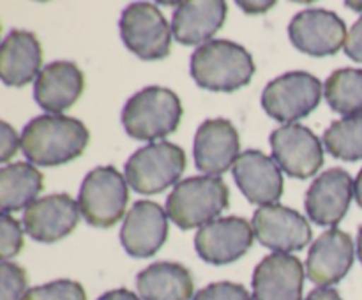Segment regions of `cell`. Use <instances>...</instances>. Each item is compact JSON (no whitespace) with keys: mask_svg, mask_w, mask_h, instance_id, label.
<instances>
[{"mask_svg":"<svg viewBox=\"0 0 362 300\" xmlns=\"http://www.w3.org/2000/svg\"><path fill=\"white\" fill-rule=\"evenodd\" d=\"M0 256L2 261L14 258L23 247V232H21L20 222L9 214H2L0 217Z\"/></svg>","mask_w":362,"mask_h":300,"instance_id":"obj_29","label":"cell"},{"mask_svg":"<svg viewBox=\"0 0 362 300\" xmlns=\"http://www.w3.org/2000/svg\"><path fill=\"white\" fill-rule=\"evenodd\" d=\"M98 300H141L136 293L129 292L126 288H119V289H112V292H106L105 295L99 296Z\"/></svg>","mask_w":362,"mask_h":300,"instance_id":"obj_33","label":"cell"},{"mask_svg":"<svg viewBox=\"0 0 362 300\" xmlns=\"http://www.w3.org/2000/svg\"><path fill=\"white\" fill-rule=\"evenodd\" d=\"M120 37L141 60H161L172 49V28L165 14L151 2H134L122 11Z\"/></svg>","mask_w":362,"mask_h":300,"instance_id":"obj_7","label":"cell"},{"mask_svg":"<svg viewBox=\"0 0 362 300\" xmlns=\"http://www.w3.org/2000/svg\"><path fill=\"white\" fill-rule=\"evenodd\" d=\"M354 196V180L343 168L322 173L306 193L308 217L320 226H336L346 215Z\"/></svg>","mask_w":362,"mask_h":300,"instance_id":"obj_17","label":"cell"},{"mask_svg":"<svg viewBox=\"0 0 362 300\" xmlns=\"http://www.w3.org/2000/svg\"><path fill=\"white\" fill-rule=\"evenodd\" d=\"M271 147L279 168L293 179H310L324 164L322 141L303 124H286L272 131Z\"/></svg>","mask_w":362,"mask_h":300,"instance_id":"obj_9","label":"cell"},{"mask_svg":"<svg viewBox=\"0 0 362 300\" xmlns=\"http://www.w3.org/2000/svg\"><path fill=\"white\" fill-rule=\"evenodd\" d=\"M325 101L341 115H362V69H338L325 81Z\"/></svg>","mask_w":362,"mask_h":300,"instance_id":"obj_25","label":"cell"},{"mask_svg":"<svg viewBox=\"0 0 362 300\" xmlns=\"http://www.w3.org/2000/svg\"><path fill=\"white\" fill-rule=\"evenodd\" d=\"M168 239V214L161 205L141 200L131 207L120 229V242L129 256L151 258Z\"/></svg>","mask_w":362,"mask_h":300,"instance_id":"obj_13","label":"cell"},{"mask_svg":"<svg viewBox=\"0 0 362 300\" xmlns=\"http://www.w3.org/2000/svg\"><path fill=\"white\" fill-rule=\"evenodd\" d=\"M42 66V48L35 34L11 30L0 46V76L7 87H23L37 80Z\"/></svg>","mask_w":362,"mask_h":300,"instance_id":"obj_21","label":"cell"},{"mask_svg":"<svg viewBox=\"0 0 362 300\" xmlns=\"http://www.w3.org/2000/svg\"><path fill=\"white\" fill-rule=\"evenodd\" d=\"M354 196H356V201L362 208V168H361L359 175H357L356 182H354Z\"/></svg>","mask_w":362,"mask_h":300,"instance_id":"obj_36","label":"cell"},{"mask_svg":"<svg viewBox=\"0 0 362 300\" xmlns=\"http://www.w3.org/2000/svg\"><path fill=\"white\" fill-rule=\"evenodd\" d=\"M21 300H87L85 288L71 279H59L27 289Z\"/></svg>","mask_w":362,"mask_h":300,"instance_id":"obj_27","label":"cell"},{"mask_svg":"<svg viewBox=\"0 0 362 300\" xmlns=\"http://www.w3.org/2000/svg\"><path fill=\"white\" fill-rule=\"evenodd\" d=\"M354 260L356 247L352 236L343 229L331 228L315 240L308 253V277L317 286L327 288L349 274Z\"/></svg>","mask_w":362,"mask_h":300,"instance_id":"obj_14","label":"cell"},{"mask_svg":"<svg viewBox=\"0 0 362 300\" xmlns=\"http://www.w3.org/2000/svg\"><path fill=\"white\" fill-rule=\"evenodd\" d=\"M90 141L81 120L66 115H41L25 126L21 150L37 166H60L80 157Z\"/></svg>","mask_w":362,"mask_h":300,"instance_id":"obj_1","label":"cell"},{"mask_svg":"<svg viewBox=\"0 0 362 300\" xmlns=\"http://www.w3.org/2000/svg\"><path fill=\"white\" fill-rule=\"evenodd\" d=\"M186 169V154L170 141L141 147L126 162L124 176L140 194H158L179 182Z\"/></svg>","mask_w":362,"mask_h":300,"instance_id":"obj_5","label":"cell"},{"mask_svg":"<svg viewBox=\"0 0 362 300\" xmlns=\"http://www.w3.org/2000/svg\"><path fill=\"white\" fill-rule=\"evenodd\" d=\"M325 150L341 161L362 159V115L345 116L336 120L324 133Z\"/></svg>","mask_w":362,"mask_h":300,"instance_id":"obj_26","label":"cell"},{"mask_svg":"<svg viewBox=\"0 0 362 300\" xmlns=\"http://www.w3.org/2000/svg\"><path fill=\"white\" fill-rule=\"evenodd\" d=\"M253 242V226L244 217L230 215L202 226L194 236V249L207 263L228 265L240 260Z\"/></svg>","mask_w":362,"mask_h":300,"instance_id":"obj_10","label":"cell"},{"mask_svg":"<svg viewBox=\"0 0 362 300\" xmlns=\"http://www.w3.org/2000/svg\"><path fill=\"white\" fill-rule=\"evenodd\" d=\"M129 201L126 176L113 166L94 168L83 179L78 205L85 221L95 228H112L122 219Z\"/></svg>","mask_w":362,"mask_h":300,"instance_id":"obj_6","label":"cell"},{"mask_svg":"<svg viewBox=\"0 0 362 300\" xmlns=\"http://www.w3.org/2000/svg\"><path fill=\"white\" fill-rule=\"evenodd\" d=\"M189 71L198 87L230 94L250 83L257 66L244 46L226 39H212L198 46L191 56Z\"/></svg>","mask_w":362,"mask_h":300,"instance_id":"obj_2","label":"cell"},{"mask_svg":"<svg viewBox=\"0 0 362 300\" xmlns=\"http://www.w3.org/2000/svg\"><path fill=\"white\" fill-rule=\"evenodd\" d=\"M83 90L85 74L76 64L66 60H57L42 67L34 83L35 102L53 115L71 108Z\"/></svg>","mask_w":362,"mask_h":300,"instance_id":"obj_20","label":"cell"},{"mask_svg":"<svg viewBox=\"0 0 362 300\" xmlns=\"http://www.w3.org/2000/svg\"><path fill=\"white\" fill-rule=\"evenodd\" d=\"M194 162L200 172L218 176L233 168L240 155V138L226 119H209L194 136Z\"/></svg>","mask_w":362,"mask_h":300,"instance_id":"obj_15","label":"cell"},{"mask_svg":"<svg viewBox=\"0 0 362 300\" xmlns=\"http://www.w3.org/2000/svg\"><path fill=\"white\" fill-rule=\"evenodd\" d=\"M233 179L240 193L255 205L278 203L285 191L281 168L274 157L260 150H246L239 155L232 168Z\"/></svg>","mask_w":362,"mask_h":300,"instance_id":"obj_16","label":"cell"},{"mask_svg":"<svg viewBox=\"0 0 362 300\" xmlns=\"http://www.w3.org/2000/svg\"><path fill=\"white\" fill-rule=\"evenodd\" d=\"M193 300H251V295L243 284L221 281L205 286L193 296Z\"/></svg>","mask_w":362,"mask_h":300,"instance_id":"obj_30","label":"cell"},{"mask_svg":"<svg viewBox=\"0 0 362 300\" xmlns=\"http://www.w3.org/2000/svg\"><path fill=\"white\" fill-rule=\"evenodd\" d=\"M20 145L21 136H18L14 127H11L7 122H0V161L7 162L11 157H14Z\"/></svg>","mask_w":362,"mask_h":300,"instance_id":"obj_31","label":"cell"},{"mask_svg":"<svg viewBox=\"0 0 362 300\" xmlns=\"http://www.w3.org/2000/svg\"><path fill=\"white\" fill-rule=\"evenodd\" d=\"M304 267L292 254L272 253L253 272L255 300H303Z\"/></svg>","mask_w":362,"mask_h":300,"instance_id":"obj_19","label":"cell"},{"mask_svg":"<svg viewBox=\"0 0 362 300\" xmlns=\"http://www.w3.org/2000/svg\"><path fill=\"white\" fill-rule=\"evenodd\" d=\"M253 232L262 246L283 254L304 249L313 235L304 215L279 203L260 207L255 212Z\"/></svg>","mask_w":362,"mask_h":300,"instance_id":"obj_12","label":"cell"},{"mask_svg":"<svg viewBox=\"0 0 362 300\" xmlns=\"http://www.w3.org/2000/svg\"><path fill=\"white\" fill-rule=\"evenodd\" d=\"M80 205L69 194L59 193L35 200L23 214V226L28 235L42 244H53L76 228Z\"/></svg>","mask_w":362,"mask_h":300,"instance_id":"obj_18","label":"cell"},{"mask_svg":"<svg viewBox=\"0 0 362 300\" xmlns=\"http://www.w3.org/2000/svg\"><path fill=\"white\" fill-rule=\"evenodd\" d=\"M179 95L165 87L144 88L136 92L122 109V126L134 140L156 141L179 129L182 119Z\"/></svg>","mask_w":362,"mask_h":300,"instance_id":"obj_3","label":"cell"},{"mask_svg":"<svg viewBox=\"0 0 362 300\" xmlns=\"http://www.w3.org/2000/svg\"><path fill=\"white\" fill-rule=\"evenodd\" d=\"M288 37L299 52L311 56L336 55L346 42V25L327 9H304L292 18Z\"/></svg>","mask_w":362,"mask_h":300,"instance_id":"obj_11","label":"cell"},{"mask_svg":"<svg viewBox=\"0 0 362 300\" xmlns=\"http://www.w3.org/2000/svg\"><path fill=\"white\" fill-rule=\"evenodd\" d=\"M345 53L354 62L362 64V16L350 28L345 42Z\"/></svg>","mask_w":362,"mask_h":300,"instance_id":"obj_32","label":"cell"},{"mask_svg":"<svg viewBox=\"0 0 362 300\" xmlns=\"http://www.w3.org/2000/svg\"><path fill=\"white\" fill-rule=\"evenodd\" d=\"M239 4V7H243L246 13H265V11H269L271 7H274L276 2H237Z\"/></svg>","mask_w":362,"mask_h":300,"instance_id":"obj_35","label":"cell"},{"mask_svg":"<svg viewBox=\"0 0 362 300\" xmlns=\"http://www.w3.org/2000/svg\"><path fill=\"white\" fill-rule=\"evenodd\" d=\"M45 187V176L28 162H13L0 169V207L4 214L30 207Z\"/></svg>","mask_w":362,"mask_h":300,"instance_id":"obj_24","label":"cell"},{"mask_svg":"<svg viewBox=\"0 0 362 300\" xmlns=\"http://www.w3.org/2000/svg\"><path fill=\"white\" fill-rule=\"evenodd\" d=\"M228 14V6L223 0H198L182 2L172 16L173 37L186 46L209 42L223 27Z\"/></svg>","mask_w":362,"mask_h":300,"instance_id":"obj_22","label":"cell"},{"mask_svg":"<svg viewBox=\"0 0 362 300\" xmlns=\"http://www.w3.org/2000/svg\"><path fill=\"white\" fill-rule=\"evenodd\" d=\"M306 300H343L334 288H317L306 296Z\"/></svg>","mask_w":362,"mask_h":300,"instance_id":"obj_34","label":"cell"},{"mask_svg":"<svg viewBox=\"0 0 362 300\" xmlns=\"http://www.w3.org/2000/svg\"><path fill=\"white\" fill-rule=\"evenodd\" d=\"M228 203L230 191L223 179L191 176L177 184L166 198V214L179 228L193 229L216 221Z\"/></svg>","mask_w":362,"mask_h":300,"instance_id":"obj_4","label":"cell"},{"mask_svg":"<svg viewBox=\"0 0 362 300\" xmlns=\"http://www.w3.org/2000/svg\"><path fill=\"white\" fill-rule=\"evenodd\" d=\"M322 99V83L306 71H292L272 80L262 94V106L278 122L297 124L317 109Z\"/></svg>","mask_w":362,"mask_h":300,"instance_id":"obj_8","label":"cell"},{"mask_svg":"<svg viewBox=\"0 0 362 300\" xmlns=\"http://www.w3.org/2000/svg\"><path fill=\"white\" fill-rule=\"evenodd\" d=\"M0 284V300H21L27 293V272L20 265L2 261Z\"/></svg>","mask_w":362,"mask_h":300,"instance_id":"obj_28","label":"cell"},{"mask_svg":"<svg viewBox=\"0 0 362 300\" xmlns=\"http://www.w3.org/2000/svg\"><path fill=\"white\" fill-rule=\"evenodd\" d=\"M136 289L141 300H191L194 282L184 265L158 261L136 275Z\"/></svg>","mask_w":362,"mask_h":300,"instance_id":"obj_23","label":"cell"},{"mask_svg":"<svg viewBox=\"0 0 362 300\" xmlns=\"http://www.w3.org/2000/svg\"><path fill=\"white\" fill-rule=\"evenodd\" d=\"M357 256H359L362 263V226L359 228V233H357Z\"/></svg>","mask_w":362,"mask_h":300,"instance_id":"obj_37","label":"cell"}]
</instances>
